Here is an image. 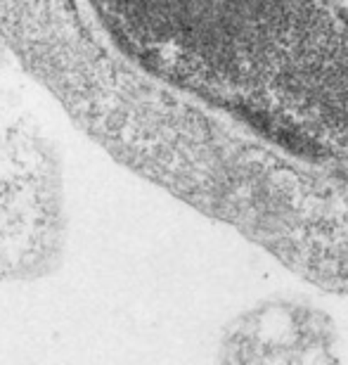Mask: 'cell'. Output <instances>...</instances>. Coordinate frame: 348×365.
Here are the masks:
<instances>
[{
	"label": "cell",
	"mask_w": 348,
	"mask_h": 365,
	"mask_svg": "<svg viewBox=\"0 0 348 365\" xmlns=\"http://www.w3.org/2000/svg\"><path fill=\"white\" fill-rule=\"evenodd\" d=\"M14 67H17L14 57L7 53L5 46L0 43V121H5L7 116L17 114L19 109L26 107L17 83H14V76H12Z\"/></svg>",
	"instance_id": "1"
}]
</instances>
